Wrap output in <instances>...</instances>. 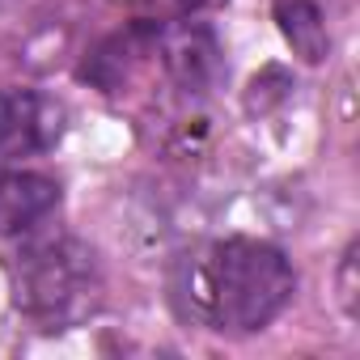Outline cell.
Masks as SVG:
<instances>
[{"label": "cell", "instance_id": "8", "mask_svg": "<svg viewBox=\"0 0 360 360\" xmlns=\"http://www.w3.org/2000/svg\"><path fill=\"white\" fill-rule=\"evenodd\" d=\"M148 5L157 9V18H169V22H178V18H191L204 0H148Z\"/></svg>", "mask_w": 360, "mask_h": 360}, {"label": "cell", "instance_id": "9", "mask_svg": "<svg viewBox=\"0 0 360 360\" xmlns=\"http://www.w3.org/2000/svg\"><path fill=\"white\" fill-rule=\"evenodd\" d=\"M9 5H13V0H0V9H9Z\"/></svg>", "mask_w": 360, "mask_h": 360}, {"label": "cell", "instance_id": "3", "mask_svg": "<svg viewBox=\"0 0 360 360\" xmlns=\"http://www.w3.org/2000/svg\"><path fill=\"white\" fill-rule=\"evenodd\" d=\"M68 110L43 89L5 85L0 89V169H13L30 157L51 153L64 140Z\"/></svg>", "mask_w": 360, "mask_h": 360}, {"label": "cell", "instance_id": "5", "mask_svg": "<svg viewBox=\"0 0 360 360\" xmlns=\"http://www.w3.org/2000/svg\"><path fill=\"white\" fill-rule=\"evenodd\" d=\"M60 183L34 169H0V246H13L47 229L60 212Z\"/></svg>", "mask_w": 360, "mask_h": 360}, {"label": "cell", "instance_id": "2", "mask_svg": "<svg viewBox=\"0 0 360 360\" xmlns=\"http://www.w3.org/2000/svg\"><path fill=\"white\" fill-rule=\"evenodd\" d=\"M5 267H9L13 305L47 330L72 326L102 305L98 255L72 233L39 229L9 246Z\"/></svg>", "mask_w": 360, "mask_h": 360}, {"label": "cell", "instance_id": "1", "mask_svg": "<svg viewBox=\"0 0 360 360\" xmlns=\"http://www.w3.org/2000/svg\"><path fill=\"white\" fill-rule=\"evenodd\" d=\"M297 292V271L280 246L259 238H217L174 259L169 301L178 318L217 330L255 335L271 326Z\"/></svg>", "mask_w": 360, "mask_h": 360}, {"label": "cell", "instance_id": "4", "mask_svg": "<svg viewBox=\"0 0 360 360\" xmlns=\"http://www.w3.org/2000/svg\"><path fill=\"white\" fill-rule=\"evenodd\" d=\"M157 60L183 94H208L225 72L217 34L187 18H178V26H169V30L165 26L157 30Z\"/></svg>", "mask_w": 360, "mask_h": 360}, {"label": "cell", "instance_id": "6", "mask_svg": "<svg viewBox=\"0 0 360 360\" xmlns=\"http://www.w3.org/2000/svg\"><path fill=\"white\" fill-rule=\"evenodd\" d=\"M276 22H280V34L288 39V47L318 64L326 60V47H330V34H326V22H322V9L314 0H276Z\"/></svg>", "mask_w": 360, "mask_h": 360}, {"label": "cell", "instance_id": "7", "mask_svg": "<svg viewBox=\"0 0 360 360\" xmlns=\"http://www.w3.org/2000/svg\"><path fill=\"white\" fill-rule=\"evenodd\" d=\"M356 250H360V246L352 242V246L343 250V259H339V305H343L347 318L360 314V305H356V292H360V288H356Z\"/></svg>", "mask_w": 360, "mask_h": 360}]
</instances>
